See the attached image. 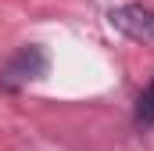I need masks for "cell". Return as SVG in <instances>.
I'll return each mask as SVG.
<instances>
[{
    "label": "cell",
    "instance_id": "obj_1",
    "mask_svg": "<svg viewBox=\"0 0 154 151\" xmlns=\"http://www.w3.org/2000/svg\"><path fill=\"white\" fill-rule=\"evenodd\" d=\"M43 72H47V50H43L39 43H29V47L14 50V54L7 58V65L0 69V90L14 94V90L29 86L32 79H39Z\"/></svg>",
    "mask_w": 154,
    "mask_h": 151
},
{
    "label": "cell",
    "instance_id": "obj_2",
    "mask_svg": "<svg viewBox=\"0 0 154 151\" xmlns=\"http://www.w3.org/2000/svg\"><path fill=\"white\" fill-rule=\"evenodd\" d=\"M108 22L115 25L122 36L136 40V43H154V7H147V4H122V7H111Z\"/></svg>",
    "mask_w": 154,
    "mask_h": 151
},
{
    "label": "cell",
    "instance_id": "obj_3",
    "mask_svg": "<svg viewBox=\"0 0 154 151\" xmlns=\"http://www.w3.org/2000/svg\"><path fill=\"white\" fill-rule=\"evenodd\" d=\"M133 122H136V130H151V126H154V79L140 90V97H136Z\"/></svg>",
    "mask_w": 154,
    "mask_h": 151
}]
</instances>
